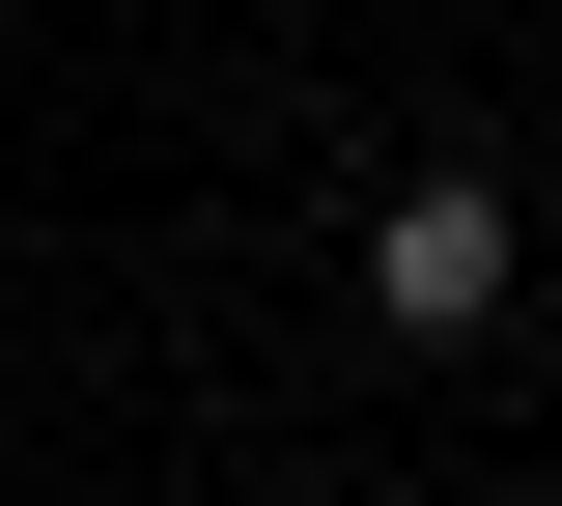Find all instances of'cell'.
Returning <instances> with one entry per match:
<instances>
[{"instance_id": "obj_1", "label": "cell", "mask_w": 562, "mask_h": 506, "mask_svg": "<svg viewBox=\"0 0 562 506\" xmlns=\"http://www.w3.org/2000/svg\"><path fill=\"white\" fill-rule=\"evenodd\" d=\"M506 310H535V198H506V169H394V198H366V338L479 366Z\"/></svg>"}]
</instances>
